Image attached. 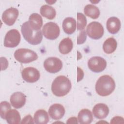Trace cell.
Masks as SVG:
<instances>
[{"instance_id": "cell-24", "label": "cell", "mask_w": 124, "mask_h": 124, "mask_svg": "<svg viewBox=\"0 0 124 124\" xmlns=\"http://www.w3.org/2000/svg\"><path fill=\"white\" fill-rule=\"evenodd\" d=\"M84 12L86 16L93 19L97 18L100 15V11L98 8L91 4H88L84 7Z\"/></svg>"}, {"instance_id": "cell-29", "label": "cell", "mask_w": 124, "mask_h": 124, "mask_svg": "<svg viewBox=\"0 0 124 124\" xmlns=\"http://www.w3.org/2000/svg\"><path fill=\"white\" fill-rule=\"evenodd\" d=\"M110 124H117L124 123V118L120 116H115L113 117L110 121Z\"/></svg>"}, {"instance_id": "cell-4", "label": "cell", "mask_w": 124, "mask_h": 124, "mask_svg": "<svg viewBox=\"0 0 124 124\" xmlns=\"http://www.w3.org/2000/svg\"><path fill=\"white\" fill-rule=\"evenodd\" d=\"M16 60L22 63L31 62L38 59V55L34 51L27 48H19L14 53Z\"/></svg>"}, {"instance_id": "cell-8", "label": "cell", "mask_w": 124, "mask_h": 124, "mask_svg": "<svg viewBox=\"0 0 124 124\" xmlns=\"http://www.w3.org/2000/svg\"><path fill=\"white\" fill-rule=\"evenodd\" d=\"M88 66L92 71L95 73H99L102 72L106 68L107 62L102 57L94 56L89 60Z\"/></svg>"}, {"instance_id": "cell-18", "label": "cell", "mask_w": 124, "mask_h": 124, "mask_svg": "<svg viewBox=\"0 0 124 124\" xmlns=\"http://www.w3.org/2000/svg\"><path fill=\"white\" fill-rule=\"evenodd\" d=\"M78 120L81 124H90L93 120L92 112L88 109H81L78 113Z\"/></svg>"}, {"instance_id": "cell-2", "label": "cell", "mask_w": 124, "mask_h": 124, "mask_svg": "<svg viewBox=\"0 0 124 124\" xmlns=\"http://www.w3.org/2000/svg\"><path fill=\"white\" fill-rule=\"evenodd\" d=\"M71 87V82L68 78L64 76H59L52 82L51 91L55 96L62 97L70 92Z\"/></svg>"}, {"instance_id": "cell-31", "label": "cell", "mask_w": 124, "mask_h": 124, "mask_svg": "<svg viewBox=\"0 0 124 124\" xmlns=\"http://www.w3.org/2000/svg\"><path fill=\"white\" fill-rule=\"evenodd\" d=\"M78 119L75 117H72L69 118L66 122V124H78Z\"/></svg>"}, {"instance_id": "cell-14", "label": "cell", "mask_w": 124, "mask_h": 124, "mask_svg": "<svg viewBox=\"0 0 124 124\" xmlns=\"http://www.w3.org/2000/svg\"><path fill=\"white\" fill-rule=\"evenodd\" d=\"M92 111L94 116L99 119L105 118L109 113L108 107L104 103L96 104L93 107Z\"/></svg>"}, {"instance_id": "cell-27", "label": "cell", "mask_w": 124, "mask_h": 124, "mask_svg": "<svg viewBox=\"0 0 124 124\" xmlns=\"http://www.w3.org/2000/svg\"><path fill=\"white\" fill-rule=\"evenodd\" d=\"M87 34L85 30L81 31L77 38V44L80 45L83 44L86 40Z\"/></svg>"}, {"instance_id": "cell-11", "label": "cell", "mask_w": 124, "mask_h": 124, "mask_svg": "<svg viewBox=\"0 0 124 124\" xmlns=\"http://www.w3.org/2000/svg\"><path fill=\"white\" fill-rule=\"evenodd\" d=\"M19 15L18 10L13 7L9 8L5 10L2 15V20L8 26L13 25L16 22Z\"/></svg>"}, {"instance_id": "cell-15", "label": "cell", "mask_w": 124, "mask_h": 124, "mask_svg": "<svg viewBox=\"0 0 124 124\" xmlns=\"http://www.w3.org/2000/svg\"><path fill=\"white\" fill-rule=\"evenodd\" d=\"M120 19L115 16L109 17L107 21L106 27L108 32L111 34L117 33L121 28Z\"/></svg>"}, {"instance_id": "cell-6", "label": "cell", "mask_w": 124, "mask_h": 124, "mask_svg": "<svg viewBox=\"0 0 124 124\" xmlns=\"http://www.w3.org/2000/svg\"><path fill=\"white\" fill-rule=\"evenodd\" d=\"M21 36L19 32L16 29L9 30L6 34L4 40V46L13 48L18 45L20 42Z\"/></svg>"}, {"instance_id": "cell-10", "label": "cell", "mask_w": 124, "mask_h": 124, "mask_svg": "<svg viewBox=\"0 0 124 124\" xmlns=\"http://www.w3.org/2000/svg\"><path fill=\"white\" fill-rule=\"evenodd\" d=\"M23 79L26 82L33 83L36 82L40 78V72L36 69L32 67H28L23 69L21 72Z\"/></svg>"}, {"instance_id": "cell-30", "label": "cell", "mask_w": 124, "mask_h": 124, "mask_svg": "<svg viewBox=\"0 0 124 124\" xmlns=\"http://www.w3.org/2000/svg\"><path fill=\"white\" fill-rule=\"evenodd\" d=\"M84 76V73L82 71V70L79 68L78 67V78H77V81L79 82L80 80H81Z\"/></svg>"}, {"instance_id": "cell-28", "label": "cell", "mask_w": 124, "mask_h": 124, "mask_svg": "<svg viewBox=\"0 0 124 124\" xmlns=\"http://www.w3.org/2000/svg\"><path fill=\"white\" fill-rule=\"evenodd\" d=\"M32 117L30 115H28L26 116L21 121V124H34V122L33 121Z\"/></svg>"}, {"instance_id": "cell-17", "label": "cell", "mask_w": 124, "mask_h": 124, "mask_svg": "<svg viewBox=\"0 0 124 124\" xmlns=\"http://www.w3.org/2000/svg\"><path fill=\"white\" fill-rule=\"evenodd\" d=\"M28 22L31 28L34 30H40L43 23L42 16L37 13L31 14L29 16Z\"/></svg>"}, {"instance_id": "cell-16", "label": "cell", "mask_w": 124, "mask_h": 124, "mask_svg": "<svg viewBox=\"0 0 124 124\" xmlns=\"http://www.w3.org/2000/svg\"><path fill=\"white\" fill-rule=\"evenodd\" d=\"M77 28L76 20L71 17H66L62 22V29L65 33L67 34L73 33Z\"/></svg>"}, {"instance_id": "cell-22", "label": "cell", "mask_w": 124, "mask_h": 124, "mask_svg": "<svg viewBox=\"0 0 124 124\" xmlns=\"http://www.w3.org/2000/svg\"><path fill=\"white\" fill-rule=\"evenodd\" d=\"M117 42L113 37L108 38L103 44V49L107 54H111L114 52L117 48Z\"/></svg>"}, {"instance_id": "cell-12", "label": "cell", "mask_w": 124, "mask_h": 124, "mask_svg": "<svg viewBox=\"0 0 124 124\" xmlns=\"http://www.w3.org/2000/svg\"><path fill=\"white\" fill-rule=\"evenodd\" d=\"M48 114L52 119L58 120L62 118L64 116L65 114V108L60 104H54L49 107Z\"/></svg>"}, {"instance_id": "cell-26", "label": "cell", "mask_w": 124, "mask_h": 124, "mask_svg": "<svg viewBox=\"0 0 124 124\" xmlns=\"http://www.w3.org/2000/svg\"><path fill=\"white\" fill-rule=\"evenodd\" d=\"M11 105L7 101H2L0 103V115L2 119H5L7 112L11 109Z\"/></svg>"}, {"instance_id": "cell-7", "label": "cell", "mask_w": 124, "mask_h": 124, "mask_svg": "<svg viewBox=\"0 0 124 124\" xmlns=\"http://www.w3.org/2000/svg\"><path fill=\"white\" fill-rule=\"evenodd\" d=\"M42 31L44 36L46 39L52 40L57 38L60 33L59 26L53 22H49L45 24Z\"/></svg>"}, {"instance_id": "cell-1", "label": "cell", "mask_w": 124, "mask_h": 124, "mask_svg": "<svg viewBox=\"0 0 124 124\" xmlns=\"http://www.w3.org/2000/svg\"><path fill=\"white\" fill-rule=\"evenodd\" d=\"M115 88V83L110 76H101L95 83V91L101 96H106L112 93Z\"/></svg>"}, {"instance_id": "cell-13", "label": "cell", "mask_w": 124, "mask_h": 124, "mask_svg": "<svg viewBox=\"0 0 124 124\" xmlns=\"http://www.w3.org/2000/svg\"><path fill=\"white\" fill-rule=\"evenodd\" d=\"M10 102L15 108H20L24 106L26 101V95L21 92L13 93L10 97Z\"/></svg>"}, {"instance_id": "cell-19", "label": "cell", "mask_w": 124, "mask_h": 124, "mask_svg": "<svg viewBox=\"0 0 124 124\" xmlns=\"http://www.w3.org/2000/svg\"><path fill=\"white\" fill-rule=\"evenodd\" d=\"M5 119L9 124H17L21 123L20 114L15 109H10L7 112L5 115Z\"/></svg>"}, {"instance_id": "cell-23", "label": "cell", "mask_w": 124, "mask_h": 124, "mask_svg": "<svg viewBox=\"0 0 124 124\" xmlns=\"http://www.w3.org/2000/svg\"><path fill=\"white\" fill-rule=\"evenodd\" d=\"M40 12L43 16L50 20L54 19L56 15L55 9L53 7L46 4L41 7Z\"/></svg>"}, {"instance_id": "cell-21", "label": "cell", "mask_w": 124, "mask_h": 124, "mask_svg": "<svg viewBox=\"0 0 124 124\" xmlns=\"http://www.w3.org/2000/svg\"><path fill=\"white\" fill-rule=\"evenodd\" d=\"M33 120L36 124H46L49 121V117L46 110L39 109L34 113Z\"/></svg>"}, {"instance_id": "cell-25", "label": "cell", "mask_w": 124, "mask_h": 124, "mask_svg": "<svg viewBox=\"0 0 124 124\" xmlns=\"http://www.w3.org/2000/svg\"><path fill=\"white\" fill-rule=\"evenodd\" d=\"M87 19L85 16L82 13H78L77 14V29L78 30L82 31L86 27Z\"/></svg>"}, {"instance_id": "cell-20", "label": "cell", "mask_w": 124, "mask_h": 124, "mask_svg": "<svg viewBox=\"0 0 124 124\" xmlns=\"http://www.w3.org/2000/svg\"><path fill=\"white\" fill-rule=\"evenodd\" d=\"M73 44L72 40L69 37L62 39L59 45V50L62 54H67L72 50Z\"/></svg>"}, {"instance_id": "cell-3", "label": "cell", "mask_w": 124, "mask_h": 124, "mask_svg": "<svg viewBox=\"0 0 124 124\" xmlns=\"http://www.w3.org/2000/svg\"><path fill=\"white\" fill-rule=\"evenodd\" d=\"M21 33L24 38L29 44L32 45L39 44L43 39L42 31L33 30L30 26L28 21L24 22L21 26Z\"/></svg>"}, {"instance_id": "cell-9", "label": "cell", "mask_w": 124, "mask_h": 124, "mask_svg": "<svg viewBox=\"0 0 124 124\" xmlns=\"http://www.w3.org/2000/svg\"><path fill=\"white\" fill-rule=\"evenodd\" d=\"M44 67L48 72L55 73L62 69V62L60 59L57 57H49L45 60Z\"/></svg>"}, {"instance_id": "cell-5", "label": "cell", "mask_w": 124, "mask_h": 124, "mask_svg": "<svg viewBox=\"0 0 124 124\" xmlns=\"http://www.w3.org/2000/svg\"><path fill=\"white\" fill-rule=\"evenodd\" d=\"M104 28L98 22L93 21L90 23L86 28L87 35L92 39L97 40L101 38L104 34Z\"/></svg>"}]
</instances>
